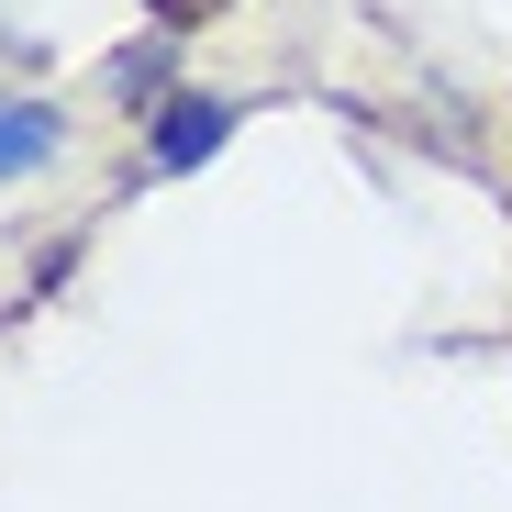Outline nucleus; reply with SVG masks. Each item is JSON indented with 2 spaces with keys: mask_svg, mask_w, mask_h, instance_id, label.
<instances>
[{
  "mask_svg": "<svg viewBox=\"0 0 512 512\" xmlns=\"http://www.w3.org/2000/svg\"><path fill=\"white\" fill-rule=\"evenodd\" d=\"M223 123H234L223 101H167V112H156V167H201V156L223 145Z\"/></svg>",
  "mask_w": 512,
  "mask_h": 512,
  "instance_id": "f257e3e1",
  "label": "nucleus"
},
{
  "mask_svg": "<svg viewBox=\"0 0 512 512\" xmlns=\"http://www.w3.org/2000/svg\"><path fill=\"white\" fill-rule=\"evenodd\" d=\"M34 156H56V112H34V101H0V179H23Z\"/></svg>",
  "mask_w": 512,
  "mask_h": 512,
  "instance_id": "f03ea898",
  "label": "nucleus"
},
{
  "mask_svg": "<svg viewBox=\"0 0 512 512\" xmlns=\"http://www.w3.org/2000/svg\"><path fill=\"white\" fill-rule=\"evenodd\" d=\"M145 12H156L167 34H190V23H212V12H223V0H145Z\"/></svg>",
  "mask_w": 512,
  "mask_h": 512,
  "instance_id": "7ed1b4c3",
  "label": "nucleus"
}]
</instances>
